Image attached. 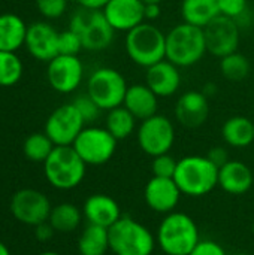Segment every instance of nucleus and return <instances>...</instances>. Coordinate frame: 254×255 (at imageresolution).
<instances>
[{
    "instance_id": "c756f323",
    "label": "nucleus",
    "mask_w": 254,
    "mask_h": 255,
    "mask_svg": "<svg viewBox=\"0 0 254 255\" xmlns=\"http://www.w3.org/2000/svg\"><path fill=\"white\" fill-rule=\"evenodd\" d=\"M220 70L222 75L232 82H240L246 79L250 73V61L244 54L232 52L223 58H220Z\"/></svg>"
},
{
    "instance_id": "79ce46f5",
    "label": "nucleus",
    "mask_w": 254,
    "mask_h": 255,
    "mask_svg": "<svg viewBox=\"0 0 254 255\" xmlns=\"http://www.w3.org/2000/svg\"><path fill=\"white\" fill-rule=\"evenodd\" d=\"M0 255H10V251H9V248L0 241Z\"/></svg>"
},
{
    "instance_id": "0eeeda50",
    "label": "nucleus",
    "mask_w": 254,
    "mask_h": 255,
    "mask_svg": "<svg viewBox=\"0 0 254 255\" xmlns=\"http://www.w3.org/2000/svg\"><path fill=\"white\" fill-rule=\"evenodd\" d=\"M70 30H73L88 51H103L112 40L115 30L106 19L103 10H93L81 7L70 18Z\"/></svg>"
},
{
    "instance_id": "423d86ee",
    "label": "nucleus",
    "mask_w": 254,
    "mask_h": 255,
    "mask_svg": "<svg viewBox=\"0 0 254 255\" xmlns=\"http://www.w3.org/2000/svg\"><path fill=\"white\" fill-rule=\"evenodd\" d=\"M126 52L135 64L148 69L166 58V34L157 25L144 21L127 31Z\"/></svg>"
},
{
    "instance_id": "aec40b11",
    "label": "nucleus",
    "mask_w": 254,
    "mask_h": 255,
    "mask_svg": "<svg viewBox=\"0 0 254 255\" xmlns=\"http://www.w3.org/2000/svg\"><path fill=\"white\" fill-rule=\"evenodd\" d=\"M145 84L154 91L157 97H169L175 94L181 85V73L178 66L169 60H162L147 69Z\"/></svg>"
},
{
    "instance_id": "20e7f679",
    "label": "nucleus",
    "mask_w": 254,
    "mask_h": 255,
    "mask_svg": "<svg viewBox=\"0 0 254 255\" xmlns=\"http://www.w3.org/2000/svg\"><path fill=\"white\" fill-rule=\"evenodd\" d=\"M204 28L193 24H178L166 34V60L178 67H190L207 54Z\"/></svg>"
},
{
    "instance_id": "1a4fd4ad",
    "label": "nucleus",
    "mask_w": 254,
    "mask_h": 255,
    "mask_svg": "<svg viewBox=\"0 0 254 255\" xmlns=\"http://www.w3.org/2000/svg\"><path fill=\"white\" fill-rule=\"evenodd\" d=\"M117 142L106 128L84 127L72 146L87 166H102L114 157Z\"/></svg>"
},
{
    "instance_id": "4468645a",
    "label": "nucleus",
    "mask_w": 254,
    "mask_h": 255,
    "mask_svg": "<svg viewBox=\"0 0 254 255\" xmlns=\"http://www.w3.org/2000/svg\"><path fill=\"white\" fill-rule=\"evenodd\" d=\"M84 76V66L78 55H61L58 54L48 61L46 78L52 90L61 94L73 93Z\"/></svg>"
},
{
    "instance_id": "6ab92c4d",
    "label": "nucleus",
    "mask_w": 254,
    "mask_h": 255,
    "mask_svg": "<svg viewBox=\"0 0 254 255\" xmlns=\"http://www.w3.org/2000/svg\"><path fill=\"white\" fill-rule=\"evenodd\" d=\"M82 215L88 224L109 229L123 215L117 200L108 194H91L82 206Z\"/></svg>"
},
{
    "instance_id": "5701e85b",
    "label": "nucleus",
    "mask_w": 254,
    "mask_h": 255,
    "mask_svg": "<svg viewBox=\"0 0 254 255\" xmlns=\"http://www.w3.org/2000/svg\"><path fill=\"white\" fill-rule=\"evenodd\" d=\"M27 25L15 13L0 15V51L16 52L25 42Z\"/></svg>"
},
{
    "instance_id": "b1692460",
    "label": "nucleus",
    "mask_w": 254,
    "mask_h": 255,
    "mask_svg": "<svg viewBox=\"0 0 254 255\" xmlns=\"http://www.w3.org/2000/svg\"><path fill=\"white\" fill-rule=\"evenodd\" d=\"M222 137L232 148H247L254 142V123L243 115L231 117L222 127Z\"/></svg>"
},
{
    "instance_id": "a19ab883",
    "label": "nucleus",
    "mask_w": 254,
    "mask_h": 255,
    "mask_svg": "<svg viewBox=\"0 0 254 255\" xmlns=\"http://www.w3.org/2000/svg\"><path fill=\"white\" fill-rule=\"evenodd\" d=\"M81 7L93 9V10H103V7L109 3V0H76Z\"/></svg>"
},
{
    "instance_id": "6e6552de",
    "label": "nucleus",
    "mask_w": 254,
    "mask_h": 255,
    "mask_svg": "<svg viewBox=\"0 0 254 255\" xmlns=\"http://www.w3.org/2000/svg\"><path fill=\"white\" fill-rule=\"evenodd\" d=\"M127 88L124 76L112 67L96 69L87 82V94L102 111H111L123 106Z\"/></svg>"
},
{
    "instance_id": "473e14b6",
    "label": "nucleus",
    "mask_w": 254,
    "mask_h": 255,
    "mask_svg": "<svg viewBox=\"0 0 254 255\" xmlns=\"http://www.w3.org/2000/svg\"><path fill=\"white\" fill-rule=\"evenodd\" d=\"M81 37L70 28L58 34V54L61 55H78L82 49Z\"/></svg>"
},
{
    "instance_id": "ddd939ff",
    "label": "nucleus",
    "mask_w": 254,
    "mask_h": 255,
    "mask_svg": "<svg viewBox=\"0 0 254 255\" xmlns=\"http://www.w3.org/2000/svg\"><path fill=\"white\" fill-rule=\"evenodd\" d=\"M207 51L214 57L223 58L238 51L241 40V27L229 16L219 15L204 27Z\"/></svg>"
},
{
    "instance_id": "2f4dec72",
    "label": "nucleus",
    "mask_w": 254,
    "mask_h": 255,
    "mask_svg": "<svg viewBox=\"0 0 254 255\" xmlns=\"http://www.w3.org/2000/svg\"><path fill=\"white\" fill-rule=\"evenodd\" d=\"M177 166H178V160H175L168 152V154H162V155L153 157L151 172H153V176H159V178H174L175 170H177Z\"/></svg>"
},
{
    "instance_id": "2eb2a0df",
    "label": "nucleus",
    "mask_w": 254,
    "mask_h": 255,
    "mask_svg": "<svg viewBox=\"0 0 254 255\" xmlns=\"http://www.w3.org/2000/svg\"><path fill=\"white\" fill-rule=\"evenodd\" d=\"M183 193L174 178L153 176L144 190V199L148 208L157 214H171L180 203Z\"/></svg>"
},
{
    "instance_id": "4be33fe9",
    "label": "nucleus",
    "mask_w": 254,
    "mask_h": 255,
    "mask_svg": "<svg viewBox=\"0 0 254 255\" xmlns=\"http://www.w3.org/2000/svg\"><path fill=\"white\" fill-rule=\"evenodd\" d=\"M123 106L136 120L144 121L157 114L159 97L147 84H135L127 88Z\"/></svg>"
},
{
    "instance_id": "c03bdc74",
    "label": "nucleus",
    "mask_w": 254,
    "mask_h": 255,
    "mask_svg": "<svg viewBox=\"0 0 254 255\" xmlns=\"http://www.w3.org/2000/svg\"><path fill=\"white\" fill-rule=\"evenodd\" d=\"M37 255H61L58 254V253H55V251H43V253H40V254Z\"/></svg>"
},
{
    "instance_id": "a878e982",
    "label": "nucleus",
    "mask_w": 254,
    "mask_h": 255,
    "mask_svg": "<svg viewBox=\"0 0 254 255\" xmlns=\"http://www.w3.org/2000/svg\"><path fill=\"white\" fill-rule=\"evenodd\" d=\"M109 251V233L108 229L88 224L78 239L79 255H106Z\"/></svg>"
},
{
    "instance_id": "a18cd8bd",
    "label": "nucleus",
    "mask_w": 254,
    "mask_h": 255,
    "mask_svg": "<svg viewBox=\"0 0 254 255\" xmlns=\"http://www.w3.org/2000/svg\"><path fill=\"white\" fill-rule=\"evenodd\" d=\"M234 255H252V254H247V253H238V254H234Z\"/></svg>"
},
{
    "instance_id": "37998d69",
    "label": "nucleus",
    "mask_w": 254,
    "mask_h": 255,
    "mask_svg": "<svg viewBox=\"0 0 254 255\" xmlns=\"http://www.w3.org/2000/svg\"><path fill=\"white\" fill-rule=\"evenodd\" d=\"M162 1H163V0H142L144 4H148V3H159V4H160Z\"/></svg>"
},
{
    "instance_id": "f704fd0d",
    "label": "nucleus",
    "mask_w": 254,
    "mask_h": 255,
    "mask_svg": "<svg viewBox=\"0 0 254 255\" xmlns=\"http://www.w3.org/2000/svg\"><path fill=\"white\" fill-rule=\"evenodd\" d=\"M220 15L235 19L238 24L244 19L249 12L247 0H219Z\"/></svg>"
},
{
    "instance_id": "cd10ccee",
    "label": "nucleus",
    "mask_w": 254,
    "mask_h": 255,
    "mask_svg": "<svg viewBox=\"0 0 254 255\" xmlns=\"http://www.w3.org/2000/svg\"><path fill=\"white\" fill-rule=\"evenodd\" d=\"M135 127H136V118L124 106H118L115 109L108 111L105 128L117 140L127 139L135 131Z\"/></svg>"
},
{
    "instance_id": "f257e3e1",
    "label": "nucleus",
    "mask_w": 254,
    "mask_h": 255,
    "mask_svg": "<svg viewBox=\"0 0 254 255\" xmlns=\"http://www.w3.org/2000/svg\"><path fill=\"white\" fill-rule=\"evenodd\" d=\"M156 241L165 255H189L199 244L201 235L190 215L174 211L160 221Z\"/></svg>"
},
{
    "instance_id": "7c9ffc66",
    "label": "nucleus",
    "mask_w": 254,
    "mask_h": 255,
    "mask_svg": "<svg viewBox=\"0 0 254 255\" xmlns=\"http://www.w3.org/2000/svg\"><path fill=\"white\" fill-rule=\"evenodd\" d=\"M22 76V61L16 52L0 51V87H12Z\"/></svg>"
},
{
    "instance_id": "4c0bfd02",
    "label": "nucleus",
    "mask_w": 254,
    "mask_h": 255,
    "mask_svg": "<svg viewBox=\"0 0 254 255\" xmlns=\"http://www.w3.org/2000/svg\"><path fill=\"white\" fill-rule=\"evenodd\" d=\"M207 157H208L210 161H211L213 164H216L219 169H220L222 166H225V164L231 160V158H229L228 149L223 148V146H214V148H211V149L208 151Z\"/></svg>"
},
{
    "instance_id": "393cba45",
    "label": "nucleus",
    "mask_w": 254,
    "mask_h": 255,
    "mask_svg": "<svg viewBox=\"0 0 254 255\" xmlns=\"http://www.w3.org/2000/svg\"><path fill=\"white\" fill-rule=\"evenodd\" d=\"M181 15L184 22L204 28L220 15L219 0H183Z\"/></svg>"
},
{
    "instance_id": "e433bc0d",
    "label": "nucleus",
    "mask_w": 254,
    "mask_h": 255,
    "mask_svg": "<svg viewBox=\"0 0 254 255\" xmlns=\"http://www.w3.org/2000/svg\"><path fill=\"white\" fill-rule=\"evenodd\" d=\"M189 255H228L226 250L217 244L216 241L211 239H205V241H199V244L195 247V250Z\"/></svg>"
},
{
    "instance_id": "7ed1b4c3",
    "label": "nucleus",
    "mask_w": 254,
    "mask_h": 255,
    "mask_svg": "<svg viewBox=\"0 0 254 255\" xmlns=\"http://www.w3.org/2000/svg\"><path fill=\"white\" fill-rule=\"evenodd\" d=\"M109 251L114 255H153L157 241L148 227L123 215L108 229Z\"/></svg>"
},
{
    "instance_id": "bb28decb",
    "label": "nucleus",
    "mask_w": 254,
    "mask_h": 255,
    "mask_svg": "<svg viewBox=\"0 0 254 255\" xmlns=\"http://www.w3.org/2000/svg\"><path fill=\"white\" fill-rule=\"evenodd\" d=\"M82 211L73 203H60L52 206L49 214V224L57 233H72L82 221Z\"/></svg>"
},
{
    "instance_id": "a211bd4d",
    "label": "nucleus",
    "mask_w": 254,
    "mask_h": 255,
    "mask_svg": "<svg viewBox=\"0 0 254 255\" xmlns=\"http://www.w3.org/2000/svg\"><path fill=\"white\" fill-rule=\"evenodd\" d=\"M210 105L204 91H187L175 105V118L186 128H198L208 120Z\"/></svg>"
},
{
    "instance_id": "9d476101",
    "label": "nucleus",
    "mask_w": 254,
    "mask_h": 255,
    "mask_svg": "<svg viewBox=\"0 0 254 255\" xmlns=\"http://www.w3.org/2000/svg\"><path fill=\"white\" fill-rule=\"evenodd\" d=\"M138 145L150 157L168 154L175 142V128L165 115H153L144 120L138 128Z\"/></svg>"
},
{
    "instance_id": "ea45409f",
    "label": "nucleus",
    "mask_w": 254,
    "mask_h": 255,
    "mask_svg": "<svg viewBox=\"0 0 254 255\" xmlns=\"http://www.w3.org/2000/svg\"><path fill=\"white\" fill-rule=\"evenodd\" d=\"M160 12H162V9H160V4L159 3H148L144 7V15H145V19L147 21L157 19L160 16Z\"/></svg>"
},
{
    "instance_id": "49530a36",
    "label": "nucleus",
    "mask_w": 254,
    "mask_h": 255,
    "mask_svg": "<svg viewBox=\"0 0 254 255\" xmlns=\"http://www.w3.org/2000/svg\"><path fill=\"white\" fill-rule=\"evenodd\" d=\"M252 229H253V232H254V224H253V227H252Z\"/></svg>"
},
{
    "instance_id": "c85d7f7f",
    "label": "nucleus",
    "mask_w": 254,
    "mask_h": 255,
    "mask_svg": "<svg viewBox=\"0 0 254 255\" xmlns=\"http://www.w3.org/2000/svg\"><path fill=\"white\" fill-rule=\"evenodd\" d=\"M54 148H55L54 142L48 137L45 131L33 133L27 136L22 143V152L25 158L34 163H45V160L49 157Z\"/></svg>"
},
{
    "instance_id": "f8f14e48",
    "label": "nucleus",
    "mask_w": 254,
    "mask_h": 255,
    "mask_svg": "<svg viewBox=\"0 0 254 255\" xmlns=\"http://www.w3.org/2000/svg\"><path fill=\"white\" fill-rule=\"evenodd\" d=\"M49 199L37 190L22 188L18 190L10 199V214L12 217L25 226H37L48 221L51 214Z\"/></svg>"
},
{
    "instance_id": "c9c22d12",
    "label": "nucleus",
    "mask_w": 254,
    "mask_h": 255,
    "mask_svg": "<svg viewBox=\"0 0 254 255\" xmlns=\"http://www.w3.org/2000/svg\"><path fill=\"white\" fill-rule=\"evenodd\" d=\"M36 7L48 19L60 18L67 7V0H36Z\"/></svg>"
},
{
    "instance_id": "f03ea898",
    "label": "nucleus",
    "mask_w": 254,
    "mask_h": 255,
    "mask_svg": "<svg viewBox=\"0 0 254 255\" xmlns=\"http://www.w3.org/2000/svg\"><path fill=\"white\" fill-rule=\"evenodd\" d=\"M174 181L183 196L202 197L219 185V167L207 155H187L178 160Z\"/></svg>"
},
{
    "instance_id": "58836bf2",
    "label": "nucleus",
    "mask_w": 254,
    "mask_h": 255,
    "mask_svg": "<svg viewBox=\"0 0 254 255\" xmlns=\"http://www.w3.org/2000/svg\"><path fill=\"white\" fill-rule=\"evenodd\" d=\"M54 233H57V232L49 224V221H45V223H40V224L34 226V238H36V241H39L42 244L49 242L54 238Z\"/></svg>"
},
{
    "instance_id": "f3484780",
    "label": "nucleus",
    "mask_w": 254,
    "mask_h": 255,
    "mask_svg": "<svg viewBox=\"0 0 254 255\" xmlns=\"http://www.w3.org/2000/svg\"><path fill=\"white\" fill-rule=\"evenodd\" d=\"M142 0H109L103 13L115 31H130L145 21Z\"/></svg>"
},
{
    "instance_id": "9b49d317",
    "label": "nucleus",
    "mask_w": 254,
    "mask_h": 255,
    "mask_svg": "<svg viewBox=\"0 0 254 255\" xmlns=\"http://www.w3.org/2000/svg\"><path fill=\"white\" fill-rule=\"evenodd\" d=\"M85 121L73 103H64L54 109L45 123V133L55 146H70L84 130Z\"/></svg>"
},
{
    "instance_id": "39448f33",
    "label": "nucleus",
    "mask_w": 254,
    "mask_h": 255,
    "mask_svg": "<svg viewBox=\"0 0 254 255\" xmlns=\"http://www.w3.org/2000/svg\"><path fill=\"white\" fill-rule=\"evenodd\" d=\"M87 164L73 146H55L43 163L46 181L55 190L67 191L76 188L85 178Z\"/></svg>"
},
{
    "instance_id": "412c9836",
    "label": "nucleus",
    "mask_w": 254,
    "mask_h": 255,
    "mask_svg": "<svg viewBox=\"0 0 254 255\" xmlns=\"http://www.w3.org/2000/svg\"><path fill=\"white\" fill-rule=\"evenodd\" d=\"M253 172L243 161L229 160L219 169V187L228 194H246L253 187Z\"/></svg>"
},
{
    "instance_id": "dca6fc26",
    "label": "nucleus",
    "mask_w": 254,
    "mask_h": 255,
    "mask_svg": "<svg viewBox=\"0 0 254 255\" xmlns=\"http://www.w3.org/2000/svg\"><path fill=\"white\" fill-rule=\"evenodd\" d=\"M58 31L48 22L37 21L27 27L25 48L39 61H51L58 55Z\"/></svg>"
},
{
    "instance_id": "72a5a7b5",
    "label": "nucleus",
    "mask_w": 254,
    "mask_h": 255,
    "mask_svg": "<svg viewBox=\"0 0 254 255\" xmlns=\"http://www.w3.org/2000/svg\"><path fill=\"white\" fill-rule=\"evenodd\" d=\"M72 103L75 105V108L81 114V117L85 121V124L96 121L99 118L100 112H102V109L99 108V105L88 94H82V96L76 97Z\"/></svg>"
}]
</instances>
